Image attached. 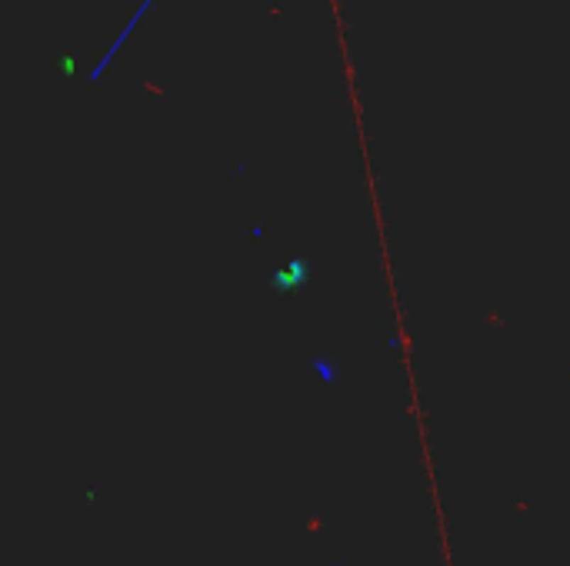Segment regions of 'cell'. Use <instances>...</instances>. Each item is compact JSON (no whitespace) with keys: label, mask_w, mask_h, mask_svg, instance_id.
<instances>
[{"label":"cell","mask_w":570,"mask_h":566,"mask_svg":"<svg viewBox=\"0 0 570 566\" xmlns=\"http://www.w3.org/2000/svg\"><path fill=\"white\" fill-rule=\"evenodd\" d=\"M300 277H304V267H300V263H294V267H287V273H280V277H277V283L290 287V283H297Z\"/></svg>","instance_id":"cell-1"}]
</instances>
